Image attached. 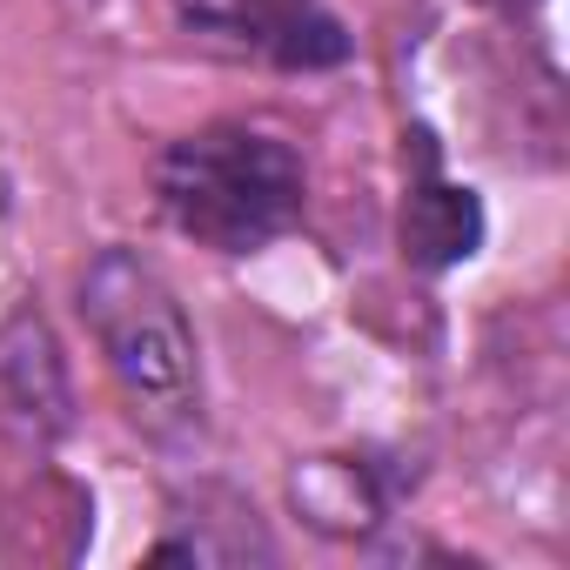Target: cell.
<instances>
[{
  "label": "cell",
  "mask_w": 570,
  "mask_h": 570,
  "mask_svg": "<svg viewBox=\"0 0 570 570\" xmlns=\"http://www.w3.org/2000/svg\"><path fill=\"white\" fill-rule=\"evenodd\" d=\"M0 423L21 443H55L75 423V383L61 343L35 309L0 323Z\"/></svg>",
  "instance_id": "obj_3"
},
{
  "label": "cell",
  "mask_w": 570,
  "mask_h": 570,
  "mask_svg": "<svg viewBox=\"0 0 570 570\" xmlns=\"http://www.w3.org/2000/svg\"><path fill=\"white\" fill-rule=\"evenodd\" d=\"M155 202L188 242H202L215 255H248V248H268L275 235H289L303 222L309 168L268 128L208 121V128L161 148Z\"/></svg>",
  "instance_id": "obj_1"
},
{
  "label": "cell",
  "mask_w": 570,
  "mask_h": 570,
  "mask_svg": "<svg viewBox=\"0 0 570 570\" xmlns=\"http://www.w3.org/2000/svg\"><path fill=\"white\" fill-rule=\"evenodd\" d=\"M483 248V202L476 188H456V181H436L423 175L403 202V255L416 268H456Z\"/></svg>",
  "instance_id": "obj_5"
},
{
  "label": "cell",
  "mask_w": 570,
  "mask_h": 570,
  "mask_svg": "<svg viewBox=\"0 0 570 570\" xmlns=\"http://www.w3.org/2000/svg\"><path fill=\"white\" fill-rule=\"evenodd\" d=\"M268 61H275V68H289V75H296V68H303V75H309V68H336V61H350V35H343L323 8H309L289 35L268 48Z\"/></svg>",
  "instance_id": "obj_7"
},
{
  "label": "cell",
  "mask_w": 570,
  "mask_h": 570,
  "mask_svg": "<svg viewBox=\"0 0 570 570\" xmlns=\"http://www.w3.org/2000/svg\"><path fill=\"white\" fill-rule=\"evenodd\" d=\"M309 8H316V0H175L181 28L215 35V41H235V48H262V55L289 35Z\"/></svg>",
  "instance_id": "obj_6"
},
{
  "label": "cell",
  "mask_w": 570,
  "mask_h": 570,
  "mask_svg": "<svg viewBox=\"0 0 570 570\" xmlns=\"http://www.w3.org/2000/svg\"><path fill=\"white\" fill-rule=\"evenodd\" d=\"M476 8H490V14H530V8H543V0H476Z\"/></svg>",
  "instance_id": "obj_8"
},
{
  "label": "cell",
  "mask_w": 570,
  "mask_h": 570,
  "mask_svg": "<svg viewBox=\"0 0 570 570\" xmlns=\"http://www.w3.org/2000/svg\"><path fill=\"white\" fill-rule=\"evenodd\" d=\"M289 497H296V510L323 537H370L383 523V510H390L396 490L363 456H316V463H303L289 476Z\"/></svg>",
  "instance_id": "obj_4"
},
{
  "label": "cell",
  "mask_w": 570,
  "mask_h": 570,
  "mask_svg": "<svg viewBox=\"0 0 570 570\" xmlns=\"http://www.w3.org/2000/svg\"><path fill=\"white\" fill-rule=\"evenodd\" d=\"M81 316L121 383L135 423L188 430L202 410V356L175 289L128 248H101L81 275Z\"/></svg>",
  "instance_id": "obj_2"
}]
</instances>
